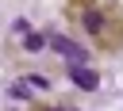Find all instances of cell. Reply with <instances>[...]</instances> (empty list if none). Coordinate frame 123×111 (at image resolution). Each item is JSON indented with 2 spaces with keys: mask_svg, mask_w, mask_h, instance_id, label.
Listing matches in <instances>:
<instances>
[{
  "mask_svg": "<svg viewBox=\"0 0 123 111\" xmlns=\"http://www.w3.org/2000/svg\"><path fill=\"white\" fill-rule=\"evenodd\" d=\"M46 42H50V46L58 50V57H65L69 65H85V61H88V50L77 46L73 38H65V34H54V38H46Z\"/></svg>",
  "mask_w": 123,
  "mask_h": 111,
  "instance_id": "cell-1",
  "label": "cell"
},
{
  "mask_svg": "<svg viewBox=\"0 0 123 111\" xmlns=\"http://www.w3.org/2000/svg\"><path fill=\"white\" fill-rule=\"evenodd\" d=\"M69 77H73V84H77V88H85V92H96V88H100V77H96L88 65H73V69H69Z\"/></svg>",
  "mask_w": 123,
  "mask_h": 111,
  "instance_id": "cell-2",
  "label": "cell"
},
{
  "mask_svg": "<svg viewBox=\"0 0 123 111\" xmlns=\"http://www.w3.org/2000/svg\"><path fill=\"white\" fill-rule=\"evenodd\" d=\"M23 46H27L31 54H35V50H42V46H46V38H42V34H35V31H27V38H23Z\"/></svg>",
  "mask_w": 123,
  "mask_h": 111,
  "instance_id": "cell-3",
  "label": "cell"
},
{
  "mask_svg": "<svg viewBox=\"0 0 123 111\" xmlns=\"http://www.w3.org/2000/svg\"><path fill=\"white\" fill-rule=\"evenodd\" d=\"M85 27H88V31L96 34V31L104 27V15H100V11H88V15H85Z\"/></svg>",
  "mask_w": 123,
  "mask_h": 111,
  "instance_id": "cell-4",
  "label": "cell"
}]
</instances>
